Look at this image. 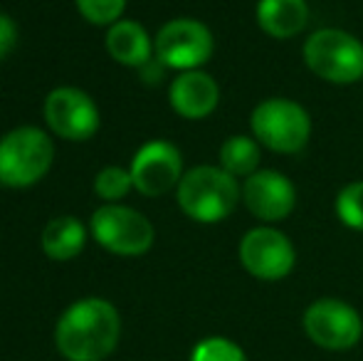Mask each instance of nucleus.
I'll return each mask as SVG.
<instances>
[{"label": "nucleus", "mask_w": 363, "mask_h": 361, "mask_svg": "<svg viewBox=\"0 0 363 361\" xmlns=\"http://www.w3.org/2000/svg\"><path fill=\"white\" fill-rule=\"evenodd\" d=\"M121 319L109 299L86 297L69 304L55 329V342L69 361H101L116 349Z\"/></svg>", "instance_id": "nucleus-1"}, {"label": "nucleus", "mask_w": 363, "mask_h": 361, "mask_svg": "<svg viewBox=\"0 0 363 361\" xmlns=\"http://www.w3.org/2000/svg\"><path fill=\"white\" fill-rule=\"evenodd\" d=\"M176 201L183 216L203 226L228 221L242 203V183L223 166H193L176 188Z\"/></svg>", "instance_id": "nucleus-2"}, {"label": "nucleus", "mask_w": 363, "mask_h": 361, "mask_svg": "<svg viewBox=\"0 0 363 361\" xmlns=\"http://www.w3.org/2000/svg\"><path fill=\"white\" fill-rule=\"evenodd\" d=\"M250 131L262 149L294 156L309 144L311 116L299 101L289 96H267L255 104L250 114Z\"/></svg>", "instance_id": "nucleus-3"}, {"label": "nucleus", "mask_w": 363, "mask_h": 361, "mask_svg": "<svg viewBox=\"0 0 363 361\" xmlns=\"http://www.w3.org/2000/svg\"><path fill=\"white\" fill-rule=\"evenodd\" d=\"M301 57L311 74L329 84H356L363 79V43L341 28L314 30L304 40Z\"/></svg>", "instance_id": "nucleus-4"}, {"label": "nucleus", "mask_w": 363, "mask_h": 361, "mask_svg": "<svg viewBox=\"0 0 363 361\" xmlns=\"http://www.w3.org/2000/svg\"><path fill=\"white\" fill-rule=\"evenodd\" d=\"M55 141L38 126H18L0 136V186L30 188L50 174Z\"/></svg>", "instance_id": "nucleus-5"}, {"label": "nucleus", "mask_w": 363, "mask_h": 361, "mask_svg": "<svg viewBox=\"0 0 363 361\" xmlns=\"http://www.w3.org/2000/svg\"><path fill=\"white\" fill-rule=\"evenodd\" d=\"M94 240L121 257H141L153 248L156 228L141 211L121 203H104L89 221Z\"/></svg>", "instance_id": "nucleus-6"}, {"label": "nucleus", "mask_w": 363, "mask_h": 361, "mask_svg": "<svg viewBox=\"0 0 363 361\" xmlns=\"http://www.w3.org/2000/svg\"><path fill=\"white\" fill-rule=\"evenodd\" d=\"M301 327L311 344L326 352H349L363 337V317L339 297H319L304 309Z\"/></svg>", "instance_id": "nucleus-7"}, {"label": "nucleus", "mask_w": 363, "mask_h": 361, "mask_svg": "<svg viewBox=\"0 0 363 361\" xmlns=\"http://www.w3.org/2000/svg\"><path fill=\"white\" fill-rule=\"evenodd\" d=\"M216 52L211 28L196 18H173L153 38V55L176 72L203 70Z\"/></svg>", "instance_id": "nucleus-8"}, {"label": "nucleus", "mask_w": 363, "mask_h": 361, "mask_svg": "<svg viewBox=\"0 0 363 361\" xmlns=\"http://www.w3.org/2000/svg\"><path fill=\"white\" fill-rule=\"evenodd\" d=\"M238 257L245 272L262 282H279L289 277L296 265L294 243L272 226H257L242 235Z\"/></svg>", "instance_id": "nucleus-9"}, {"label": "nucleus", "mask_w": 363, "mask_h": 361, "mask_svg": "<svg viewBox=\"0 0 363 361\" xmlns=\"http://www.w3.org/2000/svg\"><path fill=\"white\" fill-rule=\"evenodd\" d=\"M45 124L65 141H86L99 131V106L79 87H57L45 96Z\"/></svg>", "instance_id": "nucleus-10"}, {"label": "nucleus", "mask_w": 363, "mask_h": 361, "mask_svg": "<svg viewBox=\"0 0 363 361\" xmlns=\"http://www.w3.org/2000/svg\"><path fill=\"white\" fill-rule=\"evenodd\" d=\"M134 188L146 198H161L176 191L183 179V154L176 144L163 139L146 141L131 159Z\"/></svg>", "instance_id": "nucleus-11"}, {"label": "nucleus", "mask_w": 363, "mask_h": 361, "mask_svg": "<svg viewBox=\"0 0 363 361\" xmlns=\"http://www.w3.org/2000/svg\"><path fill=\"white\" fill-rule=\"evenodd\" d=\"M242 206L262 226L282 223L296 208V186L282 171L259 169L242 181Z\"/></svg>", "instance_id": "nucleus-12"}, {"label": "nucleus", "mask_w": 363, "mask_h": 361, "mask_svg": "<svg viewBox=\"0 0 363 361\" xmlns=\"http://www.w3.org/2000/svg\"><path fill=\"white\" fill-rule=\"evenodd\" d=\"M168 104L181 119H208L220 104V84L206 70L178 72L168 87Z\"/></svg>", "instance_id": "nucleus-13"}, {"label": "nucleus", "mask_w": 363, "mask_h": 361, "mask_svg": "<svg viewBox=\"0 0 363 361\" xmlns=\"http://www.w3.org/2000/svg\"><path fill=\"white\" fill-rule=\"evenodd\" d=\"M311 10L306 0H257L255 20L257 28L272 40H291L309 25Z\"/></svg>", "instance_id": "nucleus-14"}, {"label": "nucleus", "mask_w": 363, "mask_h": 361, "mask_svg": "<svg viewBox=\"0 0 363 361\" xmlns=\"http://www.w3.org/2000/svg\"><path fill=\"white\" fill-rule=\"evenodd\" d=\"M104 48L114 62L134 70H139L141 65H146L153 57V38L136 20L121 18L119 23L106 28Z\"/></svg>", "instance_id": "nucleus-15"}, {"label": "nucleus", "mask_w": 363, "mask_h": 361, "mask_svg": "<svg viewBox=\"0 0 363 361\" xmlns=\"http://www.w3.org/2000/svg\"><path fill=\"white\" fill-rule=\"evenodd\" d=\"M40 243H43V250L50 260L55 262L74 260L84 250L86 228L74 216H57L52 221H48V226L43 228Z\"/></svg>", "instance_id": "nucleus-16"}, {"label": "nucleus", "mask_w": 363, "mask_h": 361, "mask_svg": "<svg viewBox=\"0 0 363 361\" xmlns=\"http://www.w3.org/2000/svg\"><path fill=\"white\" fill-rule=\"evenodd\" d=\"M218 166H223L235 179H247L255 171H259L262 164V146L255 136L247 134H233L220 144L218 151Z\"/></svg>", "instance_id": "nucleus-17"}, {"label": "nucleus", "mask_w": 363, "mask_h": 361, "mask_svg": "<svg viewBox=\"0 0 363 361\" xmlns=\"http://www.w3.org/2000/svg\"><path fill=\"white\" fill-rule=\"evenodd\" d=\"M334 213L349 231L363 233V181H351L336 193Z\"/></svg>", "instance_id": "nucleus-18"}, {"label": "nucleus", "mask_w": 363, "mask_h": 361, "mask_svg": "<svg viewBox=\"0 0 363 361\" xmlns=\"http://www.w3.org/2000/svg\"><path fill=\"white\" fill-rule=\"evenodd\" d=\"M134 188V179H131L129 169L121 166H104L94 179V193L104 203H119L129 196V191Z\"/></svg>", "instance_id": "nucleus-19"}, {"label": "nucleus", "mask_w": 363, "mask_h": 361, "mask_svg": "<svg viewBox=\"0 0 363 361\" xmlns=\"http://www.w3.org/2000/svg\"><path fill=\"white\" fill-rule=\"evenodd\" d=\"M74 5L86 23L99 28H111L119 23L126 10V0H74Z\"/></svg>", "instance_id": "nucleus-20"}, {"label": "nucleus", "mask_w": 363, "mask_h": 361, "mask_svg": "<svg viewBox=\"0 0 363 361\" xmlns=\"http://www.w3.org/2000/svg\"><path fill=\"white\" fill-rule=\"evenodd\" d=\"M191 361H247L242 347L228 337H208L193 347Z\"/></svg>", "instance_id": "nucleus-21"}, {"label": "nucleus", "mask_w": 363, "mask_h": 361, "mask_svg": "<svg viewBox=\"0 0 363 361\" xmlns=\"http://www.w3.org/2000/svg\"><path fill=\"white\" fill-rule=\"evenodd\" d=\"M18 45V25L8 13H0V60H5Z\"/></svg>", "instance_id": "nucleus-22"}, {"label": "nucleus", "mask_w": 363, "mask_h": 361, "mask_svg": "<svg viewBox=\"0 0 363 361\" xmlns=\"http://www.w3.org/2000/svg\"><path fill=\"white\" fill-rule=\"evenodd\" d=\"M166 65L161 62V60L153 55L151 60H148L146 65H141L139 67V74H141V82L146 84H161L163 82V74H166Z\"/></svg>", "instance_id": "nucleus-23"}]
</instances>
